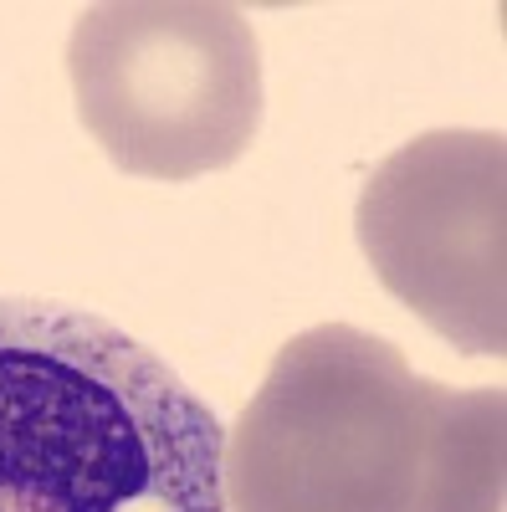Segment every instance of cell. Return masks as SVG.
Here are the masks:
<instances>
[{
    "label": "cell",
    "mask_w": 507,
    "mask_h": 512,
    "mask_svg": "<svg viewBox=\"0 0 507 512\" xmlns=\"http://www.w3.org/2000/svg\"><path fill=\"white\" fill-rule=\"evenodd\" d=\"M502 415V390H446L390 338L318 323L236 420L226 512H502Z\"/></svg>",
    "instance_id": "obj_1"
},
{
    "label": "cell",
    "mask_w": 507,
    "mask_h": 512,
    "mask_svg": "<svg viewBox=\"0 0 507 512\" xmlns=\"http://www.w3.org/2000/svg\"><path fill=\"white\" fill-rule=\"evenodd\" d=\"M226 431L123 328L0 303V512H226Z\"/></svg>",
    "instance_id": "obj_2"
},
{
    "label": "cell",
    "mask_w": 507,
    "mask_h": 512,
    "mask_svg": "<svg viewBox=\"0 0 507 512\" xmlns=\"http://www.w3.org/2000/svg\"><path fill=\"white\" fill-rule=\"evenodd\" d=\"M67 77L82 128L139 180L226 169L262 128V47L241 6H88L67 41Z\"/></svg>",
    "instance_id": "obj_3"
},
{
    "label": "cell",
    "mask_w": 507,
    "mask_h": 512,
    "mask_svg": "<svg viewBox=\"0 0 507 512\" xmlns=\"http://www.w3.org/2000/svg\"><path fill=\"white\" fill-rule=\"evenodd\" d=\"M359 246L390 297L446 344L507 354V139L436 128L400 144L359 195Z\"/></svg>",
    "instance_id": "obj_4"
}]
</instances>
